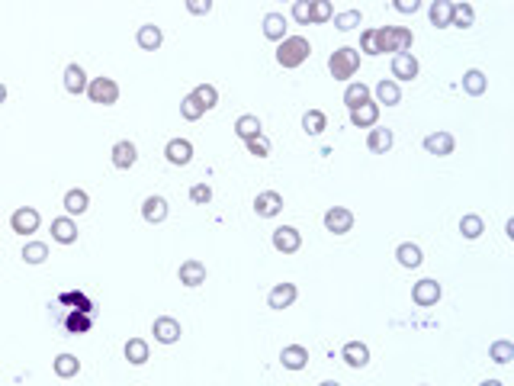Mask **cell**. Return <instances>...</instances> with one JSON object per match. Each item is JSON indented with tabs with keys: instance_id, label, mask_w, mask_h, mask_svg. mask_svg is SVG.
<instances>
[{
	"instance_id": "6da1fadb",
	"label": "cell",
	"mask_w": 514,
	"mask_h": 386,
	"mask_svg": "<svg viewBox=\"0 0 514 386\" xmlns=\"http://www.w3.org/2000/svg\"><path fill=\"white\" fill-rule=\"evenodd\" d=\"M411 42H415V36L405 26H379V29H363L357 51H363V55H383V51L398 55V51H408Z\"/></svg>"
},
{
	"instance_id": "7a4b0ae2",
	"label": "cell",
	"mask_w": 514,
	"mask_h": 386,
	"mask_svg": "<svg viewBox=\"0 0 514 386\" xmlns=\"http://www.w3.org/2000/svg\"><path fill=\"white\" fill-rule=\"evenodd\" d=\"M308 55H312V45H308L306 36H286L276 45V64L280 68H299V64L308 61Z\"/></svg>"
},
{
	"instance_id": "3957f363",
	"label": "cell",
	"mask_w": 514,
	"mask_h": 386,
	"mask_svg": "<svg viewBox=\"0 0 514 386\" xmlns=\"http://www.w3.org/2000/svg\"><path fill=\"white\" fill-rule=\"evenodd\" d=\"M360 68V51L344 45V49H334L331 58H328V71H331L334 81H351Z\"/></svg>"
},
{
	"instance_id": "277c9868",
	"label": "cell",
	"mask_w": 514,
	"mask_h": 386,
	"mask_svg": "<svg viewBox=\"0 0 514 386\" xmlns=\"http://www.w3.org/2000/svg\"><path fill=\"white\" fill-rule=\"evenodd\" d=\"M87 96H90V103L113 107V103L119 100V84H116L113 77H94V81L87 84Z\"/></svg>"
},
{
	"instance_id": "5b68a950",
	"label": "cell",
	"mask_w": 514,
	"mask_h": 386,
	"mask_svg": "<svg viewBox=\"0 0 514 386\" xmlns=\"http://www.w3.org/2000/svg\"><path fill=\"white\" fill-rule=\"evenodd\" d=\"M39 222H42V216H39L36 206H19V209H13V216H10V229L16 232V235H32V232H39Z\"/></svg>"
},
{
	"instance_id": "8992f818",
	"label": "cell",
	"mask_w": 514,
	"mask_h": 386,
	"mask_svg": "<svg viewBox=\"0 0 514 386\" xmlns=\"http://www.w3.org/2000/svg\"><path fill=\"white\" fill-rule=\"evenodd\" d=\"M151 335L158 345H177L180 335H183V328H180V322L173 319V315H158L151 325Z\"/></svg>"
},
{
	"instance_id": "52a82bcc",
	"label": "cell",
	"mask_w": 514,
	"mask_h": 386,
	"mask_svg": "<svg viewBox=\"0 0 514 386\" xmlns=\"http://www.w3.org/2000/svg\"><path fill=\"white\" fill-rule=\"evenodd\" d=\"M273 248L280 251V254H296V251L302 248V232L293 229V225H280V229H273Z\"/></svg>"
},
{
	"instance_id": "ba28073f",
	"label": "cell",
	"mask_w": 514,
	"mask_h": 386,
	"mask_svg": "<svg viewBox=\"0 0 514 386\" xmlns=\"http://www.w3.org/2000/svg\"><path fill=\"white\" fill-rule=\"evenodd\" d=\"M440 283L430 280V277H424V280H418L415 287H411V300H415V306L428 309V306H437V300H440Z\"/></svg>"
},
{
	"instance_id": "9c48e42d",
	"label": "cell",
	"mask_w": 514,
	"mask_h": 386,
	"mask_svg": "<svg viewBox=\"0 0 514 386\" xmlns=\"http://www.w3.org/2000/svg\"><path fill=\"white\" fill-rule=\"evenodd\" d=\"M325 229L331 232V235H347V232L353 229V212L347 209V206H331V209L325 212Z\"/></svg>"
},
{
	"instance_id": "30bf717a",
	"label": "cell",
	"mask_w": 514,
	"mask_h": 386,
	"mask_svg": "<svg viewBox=\"0 0 514 386\" xmlns=\"http://www.w3.org/2000/svg\"><path fill=\"white\" fill-rule=\"evenodd\" d=\"M418 71H421V64H418V58L411 55V51H398V55H392V77L398 81H415Z\"/></svg>"
},
{
	"instance_id": "8fae6325",
	"label": "cell",
	"mask_w": 514,
	"mask_h": 386,
	"mask_svg": "<svg viewBox=\"0 0 514 386\" xmlns=\"http://www.w3.org/2000/svg\"><path fill=\"white\" fill-rule=\"evenodd\" d=\"M456 148V139L450 132H443V129H437V132H428L424 135V152L428 154H437V158H447V154H453Z\"/></svg>"
},
{
	"instance_id": "7c38bea8",
	"label": "cell",
	"mask_w": 514,
	"mask_h": 386,
	"mask_svg": "<svg viewBox=\"0 0 514 386\" xmlns=\"http://www.w3.org/2000/svg\"><path fill=\"white\" fill-rule=\"evenodd\" d=\"M254 212L261 219H273V216H280L283 212V197L276 190H263V193H257L254 197Z\"/></svg>"
},
{
	"instance_id": "4fadbf2b",
	"label": "cell",
	"mask_w": 514,
	"mask_h": 386,
	"mask_svg": "<svg viewBox=\"0 0 514 386\" xmlns=\"http://www.w3.org/2000/svg\"><path fill=\"white\" fill-rule=\"evenodd\" d=\"M296 296H299L296 283H276V287L267 293V306L276 309V312H283V309H289L296 302Z\"/></svg>"
},
{
	"instance_id": "5bb4252c",
	"label": "cell",
	"mask_w": 514,
	"mask_h": 386,
	"mask_svg": "<svg viewBox=\"0 0 514 386\" xmlns=\"http://www.w3.org/2000/svg\"><path fill=\"white\" fill-rule=\"evenodd\" d=\"M113 167H119V171H128V167H135V161H138V148H135V142L128 139H119L113 145Z\"/></svg>"
},
{
	"instance_id": "9a60e30c",
	"label": "cell",
	"mask_w": 514,
	"mask_h": 386,
	"mask_svg": "<svg viewBox=\"0 0 514 386\" xmlns=\"http://www.w3.org/2000/svg\"><path fill=\"white\" fill-rule=\"evenodd\" d=\"M164 158L171 161L173 167H186L193 161V145L186 139H171L164 145Z\"/></svg>"
},
{
	"instance_id": "2e32d148",
	"label": "cell",
	"mask_w": 514,
	"mask_h": 386,
	"mask_svg": "<svg viewBox=\"0 0 514 386\" xmlns=\"http://www.w3.org/2000/svg\"><path fill=\"white\" fill-rule=\"evenodd\" d=\"M177 277H180V283H183V287H190V290L199 287V283H206V264L196 261V257H186V261L180 264Z\"/></svg>"
},
{
	"instance_id": "e0dca14e",
	"label": "cell",
	"mask_w": 514,
	"mask_h": 386,
	"mask_svg": "<svg viewBox=\"0 0 514 386\" xmlns=\"http://www.w3.org/2000/svg\"><path fill=\"white\" fill-rule=\"evenodd\" d=\"M341 360H344L347 367H353V370H360V367L370 364V347H366L363 341H347V345L341 347Z\"/></svg>"
},
{
	"instance_id": "ac0fdd59",
	"label": "cell",
	"mask_w": 514,
	"mask_h": 386,
	"mask_svg": "<svg viewBox=\"0 0 514 386\" xmlns=\"http://www.w3.org/2000/svg\"><path fill=\"white\" fill-rule=\"evenodd\" d=\"M376 122H379V103L376 100H366V103H360L357 109H351V126L373 129Z\"/></svg>"
},
{
	"instance_id": "d6986e66",
	"label": "cell",
	"mask_w": 514,
	"mask_h": 386,
	"mask_svg": "<svg viewBox=\"0 0 514 386\" xmlns=\"http://www.w3.org/2000/svg\"><path fill=\"white\" fill-rule=\"evenodd\" d=\"M51 238H55L58 244H74L77 242V222L71 216L51 219Z\"/></svg>"
},
{
	"instance_id": "ffe728a7",
	"label": "cell",
	"mask_w": 514,
	"mask_h": 386,
	"mask_svg": "<svg viewBox=\"0 0 514 386\" xmlns=\"http://www.w3.org/2000/svg\"><path fill=\"white\" fill-rule=\"evenodd\" d=\"M135 42H138V49H145V51H158L161 42H164V32H161V26L145 23V26H138V32H135Z\"/></svg>"
},
{
	"instance_id": "44dd1931",
	"label": "cell",
	"mask_w": 514,
	"mask_h": 386,
	"mask_svg": "<svg viewBox=\"0 0 514 386\" xmlns=\"http://www.w3.org/2000/svg\"><path fill=\"white\" fill-rule=\"evenodd\" d=\"M280 360H283V367H286V370H306V367H308V347L286 345L280 351Z\"/></svg>"
},
{
	"instance_id": "7402d4cb",
	"label": "cell",
	"mask_w": 514,
	"mask_h": 386,
	"mask_svg": "<svg viewBox=\"0 0 514 386\" xmlns=\"http://www.w3.org/2000/svg\"><path fill=\"white\" fill-rule=\"evenodd\" d=\"M141 219H145L148 225H158L167 219V199L164 197H145V203H141Z\"/></svg>"
},
{
	"instance_id": "603a6c76",
	"label": "cell",
	"mask_w": 514,
	"mask_h": 386,
	"mask_svg": "<svg viewBox=\"0 0 514 386\" xmlns=\"http://www.w3.org/2000/svg\"><path fill=\"white\" fill-rule=\"evenodd\" d=\"M87 84L90 81H87L81 64H68V68H64V90H68V94H74V96L87 94Z\"/></svg>"
},
{
	"instance_id": "cb8c5ba5",
	"label": "cell",
	"mask_w": 514,
	"mask_h": 386,
	"mask_svg": "<svg viewBox=\"0 0 514 386\" xmlns=\"http://www.w3.org/2000/svg\"><path fill=\"white\" fill-rule=\"evenodd\" d=\"M428 16H430V26H437V29H450L453 4H450V0H434V4L428 6Z\"/></svg>"
},
{
	"instance_id": "d4e9b609",
	"label": "cell",
	"mask_w": 514,
	"mask_h": 386,
	"mask_svg": "<svg viewBox=\"0 0 514 386\" xmlns=\"http://www.w3.org/2000/svg\"><path fill=\"white\" fill-rule=\"evenodd\" d=\"M87 209H90V197H87V190L74 187V190L64 193V212H68V216H84Z\"/></svg>"
},
{
	"instance_id": "484cf974",
	"label": "cell",
	"mask_w": 514,
	"mask_h": 386,
	"mask_svg": "<svg viewBox=\"0 0 514 386\" xmlns=\"http://www.w3.org/2000/svg\"><path fill=\"white\" fill-rule=\"evenodd\" d=\"M263 36L280 45L283 39H286V16H283V13H267V16H263Z\"/></svg>"
},
{
	"instance_id": "4316f807",
	"label": "cell",
	"mask_w": 514,
	"mask_h": 386,
	"mask_svg": "<svg viewBox=\"0 0 514 386\" xmlns=\"http://www.w3.org/2000/svg\"><path fill=\"white\" fill-rule=\"evenodd\" d=\"M395 261L402 264V267L415 270V267H421L424 254H421V248H418L415 242H402V244H398V248H395Z\"/></svg>"
},
{
	"instance_id": "83f0119b",
	"label": "cell",
	"mask_w": 514,
	"mask_h": 386,
	"mask_svg": "<svg viewBox=\"0 0 514 386\" xmlns=\"http://www.w3.org/2000/svg\"><path fill=\"white\" fill-rule=\"evenodd\" d=\"M148 357H151V347H148L145 338H128V341H126V360H128L132 367L148 364Z\"/></svg>"
},
{
	"instance_id": "f1b7e54d",
	"label": "cell",
	"mask_w": 514,
	"mask_h": 386,
	"mask_svg": "<svg viewBox=\"0 0 514 386\" xmlns=\"http://www.w3.org/2000/svg\"><path fill=\"white\" fill-rule=\"evenodd\" d=\"M392 145H395L392 129H370V135H366V148H370V152H376V154H386Z\"/></svg>"
},
{
	"instance_id": "f546056e",
	"label": "cell",
	"mask_w": 514,
	"mask_h": 386,
	"mask_svg": "<svg viewBox=\"0 0 514 386\" xmlns=\"http://www.w3.org/2000/svg\"><path fill=\"white\" fill-rule=\"evenodd\" d=\"M373 94H376V103H386V107H398V103H402V90H398V84L386 81V77L373 87Z\"/></svg>"
},
{
	"instance_id": "4dcf8cb0",
	"label": "cell",
	"mask_w": 514,
	"mask_h": 386,
	"mask_svg": "<svg viewBox=\"0 0 514 386\" xmlns=\"http://www.w3.org/2000/svg\"><path fill=\"white\" fill-rule=\"evenodd\" d=\"M235 132H238V139L251 142V139H257V135H263V126H261V119H257V116L244 113V116H238V119H235Z\"/></svg>"
},
{
	"instance_id": "1f68e13d",
	"label": "cell",
	"mask_w": 514,
	"mask_h": 386,
	"mask_svg": "<svg viewBox=\"0 0 514 386\" xmlns=\"http://www.w3.org/2000/svg\"><path fill=\"white\" fill-rule=\"evenodd\" d=\"M463 90H466L469 96H482L488 90V77L482 74L479 68H469L466 74H463Z\"/></svg>"
},
{
	"instance_id": "d6a6232c",
	"label": "cell",
	"mask_w": 514,
	"mask_h": 386,
	"mask_svg": "<svg viewBox=\"0 0 514 386\" xmlns=\"http://www.w3.org/2000/svg\"><path fill=\"white\" fill-rule=\"evenodd\" d=\"M366 100H370V87H366L363 81H351L344 87V107L347 109H357L360 103H366Z\"/></svg>"
},
{
	"instance_id": "836d02e7",
	"label": "cell",
	"mask_w": 514,
	"mask_h": 386,
	"mask_svg": "<svg viewBox=\"0 0 514 386\" xmlns=\"http://www.w3.org/2000/svg\"><path fill=\"white\" fill-rule=\"evenodd\" d=\"M51 370H55V377L71 380V377H77V373H81V360H77L74 354H58L55 364H51Z\"/></svg>"
},
{
	"instance_id": "e575fe53",
	"label": "cell",
	"mask_w": 514,
	"mask_h": 386,
	"mask_svg": "<svg viewBox=\"0 0 514 386\" xmlns=\"http://www.w3.org/2000/svg\"><path fill=\"white\" fill-rule=\"evenodd\" d=\"M488 357H492L495 364H511L514 360V341H508V338L492 341V345H488Z\"/></svg>"
},
{
	"instance_id": "d590c367",
	"label": "cell",
	"mask_w": 514,
	"mask_h": 386,
	"mask_svg": "<svg viewBox=\"0 0 514 386\" xmlns=\"http://www.w3.org/2000/svg\"><path fill=\"white\" fill-rule=\"evenodd\" d=\"M193 96H196V103L206 109V113L218 107V90L212 87V84H196V87H193Z\"/></svg>"
},
{
	"instance_id": "8d00e7d4",
	"label": "cell",
	"mask_w": 514,
	"mask_h": 386,
	"mask_svg": "<svg viewBox=\"0 0 514 386\" xmlns=\"http://www.w3.org/2000/svg\"><path fill=\"white\" fill-rule=\"evenodd\" d=\"M90 312H81V309H71L68 312V319H64V328H68L71 335H84V332H90Z\"/></svg>"
},
{
	"instance_id": "74e56055",
	"label": "cell",
	"mask_w": 514,
	"mask_h": 386,
	"mask_svg": "<svg viewBox=\"0 0 514 386\" xmlns=\"http://www.w3.org/2000/svg\"><path fill=\"white\" fill-rule=\"evenodd\" d=\"M460 232H463V238L475 242V238L485 232V222H482V216H475V212H466V216L460 219Z\"/></svg>"
},
{
	"instance_id": "f35d334b",
	"label": "cell",
	"mask_w": 514,
	"mask_h": 386,
	"mask_svg": "<svg viewBox=\"0 0 514 386\" xmlns=\"http://www.w3.org/2000/svg\"><path fill=\"white\" fill-rule=\"evenodd\" d=\"M302 129H306L308 135H321L328 129V116L321 113V109H308V113L302 116Z\"/></svg>"
},
{
	"instance_id": "ab89813d",
	"label": "cell",
	"mask_w": 514,
	"mask_h": 386,
	"mask_svg": "<svg viewBox=\"0 0 514 386\" xmlns=\"http://www.w3.org/2000/svg\"><path fill=\"white\" fill-rule=\"evenodd\" d=\"M334 29H341V32H351V29H357L360 23H363V13L360 10H344V13H334Z\"/></svg>"
},
{
	"instance_id": "60d3db41",
	"label": "cell",
	"mask_w": 514,
	"mask_h": 386,
	"mask_svg": "<svg viewBox=\"0 0 514 386\" xmlns=\"http://www.w3.org/2000/svg\"><path fill=\"white\" fill-rule=\"evenodd\" d=\"M473 19H475L473 4H453V19H450V26H456V29H469Z\"/></svg>"
},
{
	"instance_id": "b9f144b4",
	"label": "cell",
	"mask_w": 514,
	"mask_h": 386,
	"mask_svg": "<svg viewBox=\"0 0 514 386\" xmlns=\"http://www.w3.org/2000/svg\"><path fill=\"white\" fill-rule=\"evenodd\" d=\"M45 257H49V244L45 242H26V248H23L26 264H45Z\"/></svg>"
},
{
	"instance_id": "7bdbcfd3",
	"label": "cell",
	"mask_w": 514,
	"mask_h": 386,
	"mask_svg": "<svg viewBox=\"0 0 514 386\" xmlns=\"http://www.w3.org/2000/svg\"><path fill=\"white\" fill-rule=\"evenodd\" d=\"M203 113H206V109L199 107V103H196V96H193V94H186L183 100H180V116H183L186 122H196Z\"/></svg>"
},
{
	"instance_id": "ee69618b",
	"label": "cell",
	"mask_w": 514,
	"mask_h": 386,
	"mask_svg": "<svg viewBox=\"0 0 514 386\" xmlns=\"http://www.w3.org/2000/svg\"><path fill=\"white\" fill-rule=\"evenodd\" d=\"M334 16L331 0H312V23H328Z\"/></svg>"
},
{
	"instance_id": "f6af8a7d",
	"label": "cell",
	"mask_w": 514,
	"mask_h": 386,
	"mask_svg": "<svg viewBox=\"0 0 514 386\" xmlns=\"http://www.w3.org/2000/svg\"><path fill=\"white\" fill-rule=\"evenodd\" d=\"M293 19L299 26L312 23V0H296V4H293Z\"/></svg>"
},
{
	"instance_id": "bcb514c9",
	"label": "cell",
	"mask_w": 514,
	"mask_h": 386,
	"mask_svg": "<svg viewBox=\"0 0 514 386\" xmlns=\"http://www.w3.org/2000/svg\"><path fill=\"white\" fill-rule=\"evenodd\" d=\"M190 199L196 206H209L212 203V187L209 184H193L190 187Z\"/></svg>"
},
{
	"instance_id": "7dc6e473",
	"label": "cell",
	"mask_w": 514,
	"mask_h": 386,
	"mask_svg": "<svg viewBox=\"0 0 514 386\" xmlns=\"http://www.w3.org/2000/svg\"><path fill=\"white\" fill-rule=\"evenodd\" d=\"M244 145H248V152L254 154V158H267V154H270V139H267V135H257V139L244 142Z\"/></svg>"
},
{
	"instance_id": "c3c4849f",
	"label": "cell",
	"mask_w": 514,
	"mask_h": 386,
	"mask_svg": "<svg viewBox=\"0 0 514 386\" xmlns=\"http://www.w3.org/2000/svg\"><path fill=\"white\" fill-rule=\"evenodd\" d=\"M186 10L196 13V16H203V13L212 10V0H186Z\"/></svg>"
},
{
	"instance_id": "681fc988",
	"label": "cell",
	"mask_w": 514,
	"mask_h": 386,
	"mask_svg": "<svg viewBox=\"0 0 514 386\" xmlns=\"http://www.w3.org/2000/svg\"><path fill=\"white\" fill-rule=\"evenodd\" d=\"M392 6H395L398 13H418L421 10V0H395Z\"/></svg>"
},
{
	"instance_id": "f907efd6",
	"label": "cell",
	"mask_w": 514,
	"mask_h": 386,
	"mask_svg": "<svg viewBox=\"0 0 514 386\" xmlns=\"http://www.w3.org/2000/svg\"><path fill=\"white\" fill-rule=\"evenodd\" d=\"M505 235L514 238V219H508V222H505Z\"/></svg>"
},
{
	"instance_id": "816d5d0a",
	"label": "cell",
	"mask_w": 514,
	"mask_h": 386,
	"mask_svg": "<svg viewBox=\"0 0 514 386\" xmlns=\"http://www.w3.org/2000/svg\"><path fill=\"white\" fill-rule=\"evenodd\" d=\"M479 386H505L501 380H485V383H479Z\"/></svg>"
},
{
	"instance_id": "f5cc1de1",
	"label": "cell",
	"mask_w": 514,
	"mask_h": 386,
	"mask_svg": "<svg viewBox=\"0 0 514 386\" xmlns=\"http://www.w3.org/2000/svg\"><path fill=\"white\" fill-rule=\"evenodd\" d=\"M0 103H6V87L0 84Z\"/></svg>"
},
{
	"instance_id": "db71d44e",
	"label": "cell",
	"mask_w": 514,
	"mask_h": 386,
	"mask_svg": "<svg viewBox=\"0 0 514 386\" xmlns=\"http://www.w3.org/2000/svg\"><path fill=\"white\" fill-rule=\"evenodd\" d=\"M318 386H341L338 380H325V383H318Z\"/></svg>"
},
{
	"instance_id": "11a10c76",
	"label": "cell",
	"mask_w": 514,
	"mask_h": 386,
	"mask_svg": "<svg viewBox=\"0 0 514 386\" xmlns=\"http://www.w3.org/2000/svg\"><path fill=\"white\" fill-rule=\"evenodd\" d=\"M421 386H428V383H421Z\"/></svg>"
}]
</instances>
